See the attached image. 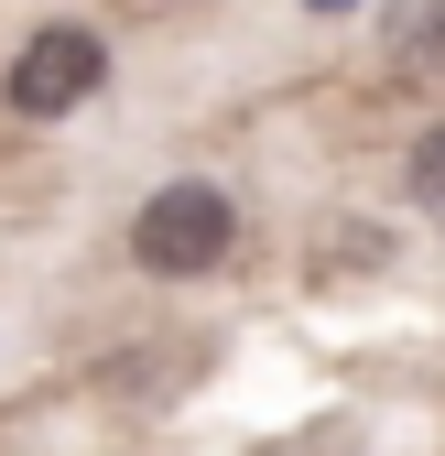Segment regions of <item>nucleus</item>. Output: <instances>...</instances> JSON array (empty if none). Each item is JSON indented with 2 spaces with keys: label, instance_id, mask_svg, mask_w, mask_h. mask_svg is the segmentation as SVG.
<instances>
[{
  "label": "nucleus",
  "instance_id": "f03ea898",
  "mask_svg": "<svg viewBox=\"0 0 445 456\" xmlns=\"http://www.w3.org/2000/svg\"><path fill=\"white\" fill-rule=\"evenodd\" d=\"M98 77H109V44H98L87 22H44V33L12 54V109H22V120H66V109L98 98Z\"/></svg>",
  "mask_w": 445,
  "mask_h": 456
},
{
  "label": "nucleus",
  "instance_id": "20e7f679",
  "mask_svg": "<svg viewBox=\"0 0 445 456\" xmlns=\"http://www.w3.org/2000/svg\"><path fill=\"white\" fill-rule=\"evenodd\" d=\"M315 12H348V0H315Z\"/></svg>",
  "mask_w": 445,
  "mask_h": 456
},
{
  "label": "nucleus",
  "instance_id": "f257e3e1",
  "mask_svg": "<svg viewBox=\"0 0 445 456\" xmlns=\"http://www.w3.org/2000/svg\"><path fill=\"white\" fill-rule=\"evenodd\" d=\"M229 240H239V207H229V185H163L142 217H131V261L142 272H163V282H196V272H217L229 261Z\"/></svg>",
  "mask_w": 445,
  "mask_h": 456
},
{
  "label": "nucleus",
  "instance_id": "7ed1b4c3",
  "mask_svg": "<svg viewBox=\"0 0 445 456\" xmlns=\"http://www.w3.org/2000/svg\"><path fill=\"white\" fill-rule=\"evenodd\" d=\"M402 185H413V207H424V217L445 228V120H434V131L413 142V163H402Z\"/></svg>",
  "mask_w": 445,
  "mask_h": 456
}]
</instances>
